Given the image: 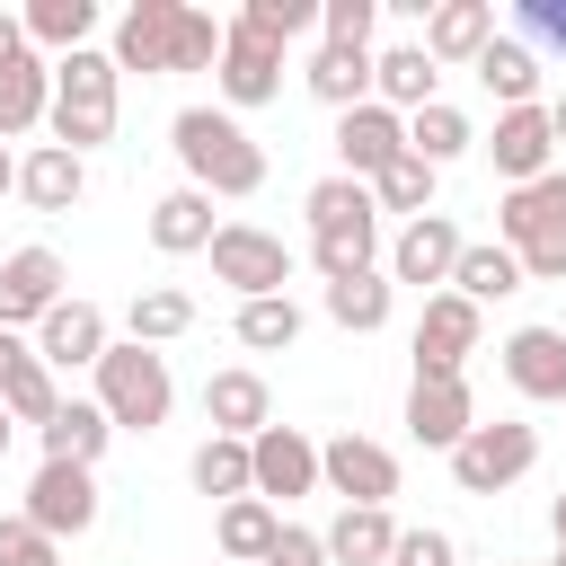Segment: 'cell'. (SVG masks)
Wrapping results in <instances>:
<instances>
[{
	"label": "cell",
	"mask_w": 566,
	"mask_h": 566,
	"mask_svg": "<svg viewBox=\"0 0 566 566\" xmlns=\"http://www.w3.org/2000/svg\"><path fill=\"white\" fill-rule=\"evenodd\" d=\"M168 150H177L186 186L212 195V203H248V195L265 186V150H256V133H248L230 106H177Z\"/></svg>",
	"instance_id": "obj_2"
},
{
	"label": "cell",
	"mask_w": 566,
	"mask_h": 566,
	"mask_svg": "<svg viewBox=\"0 0 566 566\" xmlns=\"http://www.w3.org/2000/svg\"><path fill=\"white\" fill-rule=\"evenodd\" d=\"M62 283H71V274H62L53 248H9V256H0V327H9V336H35V318L62 301Z\"/></svg>",
	"instance_id": "obj_17"
},
{
	"label": "cell",
	"mask_w": 566,
	"mask_h": 566,
	"mask_svg": "<svg viewBox=\"0 0 566 566\" xmlns=\"http://www.w3.org/2000/svg\"><path fill=\"white\" fill-rule=\"evenodd\" d=\"M18 354H27V336H9V327H0V380H9V363H18Z\"/></svg>",
	"instance_id": "obj_51"
},
{
	"label": "cell",
	"mask_w": 566,
	"mask_h": 566,
	"mask_svg": "<svg viewBox=\"0 0 566 566\" xmlns=\"http://www.w3.org/2000/svg\"><path fill=\"white\" fill-rule=\"evenodd\" d=\"M115 115H124V71L106 62V44L62 53V62H53V115H44V133H53L71 159H88L97 142H115Z\"/></svg>",
	"instance_id": "obj_3"
},
{
	"label": "cell",
	"mask_w": 566,
	"mask_h": 566,
	"mask_svg": "<svg viewBox=\"0 0 566 566\" xmlns=\"http://www.w3.org/2000/svg\"><path fill=\"white\" fill-rule=\"evenodd\" d=\"M18 27H27V44L35 53H80V44H97V0H27L18 9Z\"/></svg>",
	"instance_id": "obj_33"
},
{
	"label": "cell",
	"mask_w": 566,
	"mask_h": 566,
	"mask_svg": "<svg viewBox=\"0 0 566 566\" xmlns=\"http://www.w3.org/2000/svg\"><path fill=\"white\" fill-rule=\"evenodd\" d=\"M0 407H9V424H35V433H44V424H53V407H62V380H53L35 354H18V363H9V380H0Z\"/></svg>",
	"instance_id": "obj_39"
},
{
	"label": "cell",
	"mask_w": 566,
	"mask_h": 566,
	"mask_svg": "<svg viewBox=\"0 0 566 566\" xmlns=\"http://www.w3.org/2000/svg\"><path fill=\"white\" fill-rule=\"evenodd\" d=\"M0 195H18V150L0 142Z\"/></svg>",
	"instance_id": "obj_50"
},
{
	"label": "cell",
	"mask_w": 566,
	"mask_h": 566,
	"mask_svg": "<svg viewBox=\"0 0 566 566\" xmlns=\"http://www.w3.org/2000/svg\"><path fill=\"white\" fill-rule=\"evenodd\" d=\"M310 265H318V283L371 274V265H380V212H354V221H327V230H310Z\"/></svg>",
	"instance_id": "obj_28"
},
{
	"label": "cell",
	"mask_w": 566,
	"mask_h": 566,
	"mask_svg": "<svg viewBox=\"0 0 566 566\" xmlns=\"http://www.w3.org/2000/svg\"><path fill=\"white\" fill-rule=\"evenodd\" d=\"M495 363H504V380H513V398H531V407H566V327H513L504 345H495Z\"/></svg>",
	"instance_id": "obj_14"
},
{
	"label": "cell",
	"mask_w": 566,
	"mask_h": 566,
	"mask_svg": "<svg viewBox=\"0 0 566 566\" xmlns=\"http://www.w3.org/2000/svg\"><path fill=\"white\" fill-rule=\"evenodd\" d=\"M478 150L495 159V177H504V186H531V177H548V168H557L548 106H504V115H495V133H486Z\"/></svg>",
	"instance_id": "obj_18"
},
{
	"label": "cell",
	"mask_w": 566,
	"mask_h": 566,
	"mask_svg": "<svg viewBox=\"0 0 566 566\" xmlns=\"http://www.w3.org/2000/svg\"><path fill=\"white\" fill-rule=\"evenodd\" d=\"M53 115V62L27 44L18 62H0V142H18V133H35Z\"/></svg>",
	"instance_id": "obj_25"
},
{
	"label": "cell",
	"mask_w": 566,
	"mask_h": 566,
	"mask_svg": "<svg viewBox=\"0 0 566 566\" xmlns=\"http://www.w3.org/2000/svg\"><path fill=\"white\" fill-rule=\"evenodd\" d=\"M416 44H424L433 71H442V62H478V53L495 44V0H433Z\"/></svg>",
	"instance_id": "obj_20"
},
{
	"label": "cell",
	"mask_w": 566,
	"mask_h": 566,
	"mask_svg": "<svg viewBox=\"0 0 566 566\" xmlns=\"http://www.w3.org/2000/svg\"><path fill=\"white\" fill-rule=\"evenodd\" d=\"M318 310H327L345 336H380V327H389V310H398V283L371 265V274H345V283H327V292H318Z\"/></svg>",
	"instance_id": "obj_30"
},
{
	"label": "cell",
	"mask_w": 566,
	"mask_h": 566,
	"mask_svg": "<svg viewBox=\"0 0 566 566\" xmlns=\"http://www.w3.org/2000/svg\"><path fill=\"white\" fill-rule=\"evenodd\" d=\"M186 327H195V301H186L177 283H150V292H133V310H124V336H133V345H150V354H159V345H177Z\"/></svg>",
	"instance_id": "obj_37"
},
{
	"label": "cell",
	"mask_w": 566,
	"mask_h": 566,
	"mask_svg": "<svg viewBox=\"0 0 566 566\" xmlns=\"http://www.w3.org/2000/svg\"><path fill=\"white\" fill-rule=\"evenodd\" d=\"M301 327H310V318H301V301H292V292L239 301V318H230V336H239L248 354H292V345H301Z\"/></svg>",
	"instance_id": "obj_36"
},
{
	"label": "cell",
	"mask_w": 566,
	"mask_h": 566,
	"mask_svg": "<svg viewBox=\"0 0 566 566\" xmlns=\"http://www.w3.org/2000/svg\"><path fill=\"white\" fill-rule=\"evenodd\" d=\"M442 460H451V486H460V495H504V486H522V478L539 469V424H522V416L469 424Z\"/></svg>",
	"instance_id": "obj_6"
},
{
	"label": "cell",
	"mask_w": 566,
	"mask_h": 566,
	"mask_svg": "<svg viewBox=\"0 0 566 566\" xmlns=\"http://www.w3.org/2000/svg\"><path fill=\"white\" fill-rule=\"evenodd\" d=\"M389 566H460V539L451 531H398V548H389Z\"/></svg>",
	"instance_id": "obj_45"
},
{
	"label": "cell",
	"mask_w": 566,
	"mask_h": 566,
	"mask_svg": "<svg viewBox=\"0 0 566 566\" xmlns=\"http://www.w3.org/2000/svg\"><path fill=\"white\" fill-rule=\"evenodd\" d=\"M371 97H380L389 115H416V106H433V97H442V71L424 62V44H416V35L371 53Z\"/></svg>",
	"instance_id": "obj_22"
},
{
	"label": "cell",
	"mask_w": 566,
	"mask_h": 566,
	"mask_svg": "<svg viewBox=\"0 0 566 566\" xmlns=\"http://www.w3.org/2000/svg\"><path fill=\"white\" fill-rule=\"evenodd\" d=\"M203 424L230 433V442H256V433L274 424V389H265V371H248V363L212 371V380H203Z\"/></svg>",
	"instance_id": "obj_19"
},
{
	"label": "cell",
	"mask_w": 566,
	"mask_h": 566,
	"mask_svg": "<svg viewBox=\"0 0 566 566\" xmlns=\"http://www.w3.org/2000/svg\"><path fill=\"white\" fill-rule=\"evenodd\" d=\"M301 88H310L318 106H336V115H345V106H363V97H371V53H345V44H318V53L301 62Z\"/></svg>",
	"instance_id": "obj_34"
},
{
	"label": "cell",
	"mask_w": 566,
	"mask_h": 566,
	"mask_svg": "<svg viewBox=\"0 0 566 566\" xmlns=\"http://www.w3.org/2000/svg\"><path fill=\"white\" fill-rule=\"evenodd\" d=\"M389 159H407V115H389L380 97H363V106H345L336 115V177H380Z\"/></svg>",
	"instance_id": "obj_16"
},
{
	"label": "cell",
	"mask_w": 566,
	"mask_h": 566,
	"mask_svg": "<svg viewBox=\"0 0 566 566\" xmlns=\"http://www.w3.org/2000/svg\"><path fill=\"white\" fill-rule=\"evenodd\" d=\"M318 539H327V566H389L398 513H389V504H336V522H327Z\"/></svg>",
	"instance_id": "obj_23"
},
{
	"label": "cell",
	"mask_w": 566,
	"mask_h": 566,
	"mask_svg": "<svg viewBox=\"0 0 566 566\" xmlns=\"http://www.w3.org/2000/svg\"><path fill=\"white\" fill-rule=\"evenodd\" d=\"M478 336H486V310H478V301H460V292H424V318H416V336H407L416 380H469Z\"/></svg>",
	"instance_id": "obj_7"
},
{
	"label": "cell",
	"mask_w": 566,
	"mask_h": 566,
	"mask_svg": "<svg viewBox=\"0 0 566 566\" xmlns=\"http://www.w3.org/2000/svg\"><path fill=\"white\" fill-rule=\"evenodd\" d=\"M318 486H327L336 504H389V495H398V451L345 424V433L318 442Z\"/></svg>",
	"instance_id": "obj_10"
},
{
	"label": "cell",
	"mask_w": 566,
	"mask_h": 566,
	"mask_svg": "<svg viewBox=\"0 0 566 566\" xmlns=\"http://www.w3.org/2000/svg\"><path fill=\"white\" fill-rule=\"evenodd\" d=\"M18 195H27V212H71L88 195V159H71L62 142H35L18 159Z\"/></svg>",
	"instance_id": "obj_24"
},
{
	"label": "cell",
	"mask_w": 566,
	"mask_h": 566,
	"mask_svg": "<svg viewBox=\"0 0 566 566\" xmlns=\"http://www.w3.org/2000/svg\"><path fill=\"white\" fill-rule=\"evenodd\" d=\"M469 71H478V88L495 97V115H504V106H539V53H531L522 35H504V27H495V44H486Z\"/></svg>",
	"instance_id": "obj_26"
},
{
	"label": "cell",
	"mask_w": 566,
	"mask_h": 566,
	"mask_svg": "<svg viewBox=\"0 0 566 566\" xmlns=\"http://www.w3.org/2000/svg\"><path fill=\"white\" fill-rule=\"evenodd\" d=\"M469 424H478L469 380H407V433H416L424 451H451Z\"/></svg>",
	"instance_id": "obj_21"
},
{
	"label": "cell",
	"mask_w": 566,
	"mask_h": 566,
	"mask_svg": "<svg viewBox=\"0 0 566 566\" xmlns=\"http://www.w3.org/2000/svg\"><path fill=\"white\" fill-rule=\"evenodd\" d=\"M407 150H416L424 168H451L460 150H478V124H469L451 97H433V106H416V115H407Z\"/></svg>",
	"instance_id": "obj_35"
},
{
	"label": "cell",
	"mask_w": 566,
	"mask_h": 566,
	"mask_svg": "<svg viewBox=\"0 0 566 566\" xmlns=\"http://www.w3.org/2000/svg\"><path fill=\"white\" fill-rule=\"evenodd\" d=\"M97 389V407H106V424L115 433H159L168 424V407H177V380H168V354H150V345H133V336H115L106 354H97V371H88Z\"/></svg>",
	"instance_id": "obj_5"
},
{
	"label": "cell",
	"mask_w": 566,
	"mask_h": 566,
	"mask_svg": "<svg viewBox=\"0 0 566 566\" xmlns=\"http://www.w3.org/2000/svg\"><path fill=\"white\" fill-rule=\"evenodd\" d=\"M548 531H557V557H566V495L548 504Z\"/></svg>",
	"instance_id": "obj_52"
},
{
	"label": "cell",
	"mask_w": 566,
	"mask_h": 566,
	"mask_svg": "<svg viewBox=\"0 0 566 566\" xmlns=\"http://www.w3.org/2000/svg\"><path fill=\"white\" fill-rule=\"evenodd\" d=\"M186 478H195V495H212V504H239V495H248V442H230V433H203V442H195V460H186Z\"/></svg>",
	"instance_id": "obj_38"
},
{
	"label": "cell",
	"mask_w": 566,
	"mask_h": 566,
	"mask_svg": "<svg viewBox=\"0 0 566 566\" xmlns=\"http://www.w3.org/2000/svg\"><path fill=\"white\" fill-rule=\"evenodd\" d=\"M460 248H469V239H460V221H451V212H416V221H398V239L380 248V274L424 292V283H451Z\"/></svg>",
	"instance_id": "obj_13"
},
{
	"label": "cell",
	"mask_w": 566,
	"mask_h": 566,
	"mask_svg": "<svg viewBox=\"0 0 566 566\" xmlns=\"http://www.w3.org/2000/svg\"><path fill=\"white\" fill-rule=\"evenodd\" d=\"M371 27H380V0H318V44L371 53Z\"/></svg>",
	"instance_id": "obj_42"
},
{
	"label": "cell",
	"mask_w": 566,
	"mask_h": 566,
	"mask_svg": "<svg viewBox=\"0 0 566 566\" xmlns=\"http://www.w3.org/2000/svg\"><path fill=\"white\" fill-rule=\"evenodd\" d=\"M433 186H442V168H424V159L407 150V159H389V168L371 177V203L398 212V221H416V212H433Z\"/></svg>",
	"instance_id": "obj_40"
},
{
	"label": "cell",
	"mask_w": 566,
	"mask_h": 566,
	"mask_svg": "<svg viewBox=\"0 0 566 566\" xmlns=\"http://www.w3.org/2000/svg\"><path fill=\"white\" fill-rule=\"evenodd\" d=\"M212 88H221V106H230V115H248V106L283 97V53H274V44H256L248 27H230V18H221V62H212Z\"/></svg>",
	"instance_id": "obj_15"
},
{
	"label": "cell",
	"mask_w": 566,
	"mask_h": 566,
	"mask_svg": "<svg viewBox=\"0 0 566 566\" xmlns=\"http://www.w3.org/2000/svg\"><path fill=\"white\" fill-rule=\"evenodd\" d=\"M301 212H310V230H327V221H354V212H380V203H371L363 177H318V186L301 195Z\"/></svg>",
	"instance_id": "obj_43"
},
{
	"label": "cell",
	"mask_w": 566,
	"mask_h": 566,
	"mask_svg": "<svg viewBox=\"0 0 566 566\" xmlns=\"http://www.w3.org/2000/svg\"><path fill=\"white\" fill-rule=\"evenodd\" d=\"M0 566H62V539H44L27 513H0Z\"/></svg>",
	"instance_id": "obj_44"
},
{
	"label": "cell",
	"mask_w": 566,
	"mask_h": 566,
	"mask_svg": "<svg viewBox=\"0 0 566 566\" xmlns=\"http://www.w3.org/2000/svg\"><path fill=\"white\" fill-rule=\"evenodd\" d=\"M212 195H195V186H168L159 203H150V248L159 256H203L212 248Z\"/></svg>",
	"instance_id": "obj_27"
},
{
	"label": "cell",
	"mask_w": 566,
	"mask_h": 566,
	"mask_svg": "<svg viewBox=\"0 0 566 566\" xmlns=\"http://www.w3.org/2000/svg\"><path fill=\"white\" fill-rule=\"evenodd\" d=\"M442 292H460V301H478V310H486V301H513V292H522V256H513L504 239H469Z\"/></svg>",
	"instance_id": "obj_29"
},
{
	"label": "cell",
	"mask_w": 566,
	"mask_h": 566,
	"mask_svg": "<svg viewBox=\"0 0 566 566\" xmlns=\"http://www.w3.org/2000/svg\"><path fill=\"white\" fill-rule=\"evenodd\" d=\"M539 106H548V133H557V150H566V88H557V97H539Z\"/></svg>",
	"instance_id": "obj_49"
},
{
	"label": "cell",
	"mask_w": 566,
	"mask_h": 566,
	"mask_svg": "<svg viewBox=\"0 0 566 566\" xmlns=\"http://www.w3.org/2000/svg\"><path fill=\"white\" fill-rule=\"evenodd\" d=\"M27 53V27H18V9H0V62H18Z\"/></svg>",
	"instance_id": "obj_48"
},
{
	"label": "cell",
	"mask_w": 566,
	"mask_h": 566,
	"mask_svg": "<svg viewBox=\"0 0 566 566\" xmlns=\"http://www.w3.org/2000/svg\"><path fill=\"white\" fill-rule=\"evenodd\" d=\"M274 531H283V513H274L265 495H239V504L212 513V548H221V566H265Z\"/></svg>",
	"instance_id": "obj_32"
},
{
	"label": "cell",
	"mask_w": 566,
	"mask_h": 566,
	"mask_svg": "<svg viewBox=\"0 0 566 566\" xmlns=\"http://www.w3.org/2000/svg\"><path fill=\"white\" fill-rule=\"evenodd\" d=\"M230 27H248V35H256V44H274V53H292V44L318 27V0H248Z\"/></svg>",
	"instance_id": "obj_41"
},
{
	"label": "cell",
	"mask_w": 566,
	"mask_h": 566,
	"mask_svg": "<svg viewBox=\"0 0 566 566\" xmlns=\"http://www.w3.org/2000/svg\"><path fill=\"white\" fill-rule=\"evenodd\" d=\"M495 239L522 256V283H566V168H548L531 186H504Z\"/></svg>",
	"instance_id": "obj_4"
},
{
	"label": "cell",
	"mask_w": 566,
	"mask_h": 566,
	"mask_svg": "<svg viewBox=\"0 0 566 566\" xmlns=\"http://www.w3.org/2000/svg\"><path fill=\"white\" fill-rule=\"evenodd\" d=\"M522 44H531V53H539V44L566 53V0H522Z\"/></svg>",
	"instance_id": "obj_47"
},
{
	"label": "cell",
	"mask_w": 566,
	"mask_h": 566,
	"mask_svg": "<svg viewBox=\"0 0 566 566\" xmlns=\"http://www.w3.org/2000/svg\"><path fill=\"white\" fill-rule=\"evenodd\" d=\"M9 442H18V424H9V407H0V460H9Z\"/></svg>",
	"instance_id": "obj_53"
},
{
	"label": "cell",
	"mask_w": 566,
	"mask_h": 566,
	"mask_svg": "<svg viewBox=\"0 0 566 566\" xmlns=\"http://www.w3.org/2000/svg\"><path fill=\"white\" fill-rule=\"evenodd\" d=\"M106 62L142 71V80H177V71H212L221 62V18L195 0H133L106 27Z\"/></svg>",
	"instance_id": "obj_1"
},
{
	"label": "cell",
	"mask_w": 566,
	"mask_h": 566,
	"mask_svg": "<svg viewBox=\"0 0 566 566\" xmlns=\"http://www.w3.org/2000/svg\"><path fill=\"white\" fill-rule=\"evenodd\" d=\"M265 566H327V539H318L310 522H283L274 548H265Z\"/></svg>",
	"instance_id": "obj_46"
},
{
	"label": "cell",
	"mask_w": 566,
	"mask_h": 566,
	"mask_svg": "<svg viewBox=\"0 0 566 566\" xmlns=\"http://www.w3.org/2000/svg\"><path fill=\"white\" fill-rule=\"evenodd\" d=\"M115 345V327H106V310L97 301H80V292H62L44 318H35V336H27V354L62 380V371H97V354Z\"/></svg>",
	"instance_id": "obj_9"
},
{
	"label": "cell",
	"mask_w": 566,
	"mask_h": 566,
	"mask_svg": "<svg viewBox=\"0 0 566 566\" xmlns=\"http://www.w3.org/2000/svg\"><path fill=\"white\" fill-rule=\"evenodd\" d=\"M35 442H44V460L97 469V451L115 442V424H106V407H97V398H62V407H53V424H44Z\"/></svg>",
	"instance_id": "obj_31"
},
{
	"label": "cell",
	"mask_w": 566,
	"mask_h": 566,
	"mask_svg": "<svg viewBox=\"0 0 566 566\" xmlns=\"http://www.w3.org/2000/svg\"><path fill=\"white\" fill-rule=\"evenodd\" d=\"M44 539H80V531H97V469H71V460H44L35 478H27V504H18Z\"/></svg>",
	"instance_id": "obj_12"
},
{
	"label": "cell",
	"mask_w": 566,
	"mask_h": 566,
	"mask_svg": "<svg viewBox=\"0 0 566 566\" xmlns=\"http://www.w3.org/2000/svg\"><path fill=\"white\" fill-rule=\"evenodd\" d=\"M203 256H212V283H230L239 301H265V292L292 283V248L274 230H256V221H221Z\"/></svg>",
	"instance_id": "obj_8"
},
{
	"label": "cell",
	"mask_w": 566,
	"mask_h": 566,
	"mask_svg": "<svg viewBox=\"0 0 566 566\" xmlns=\"http://www.w3.org/2000/svg\"><path fill=\"white\" fill-rule=\"evenodd\" d=\"M248 495H265L274 513H283L292 495H318V442H310L301 424H265V433L248 442Z\"/></svg>",
	"instance_id": "obj_11"
}]
</instances>
